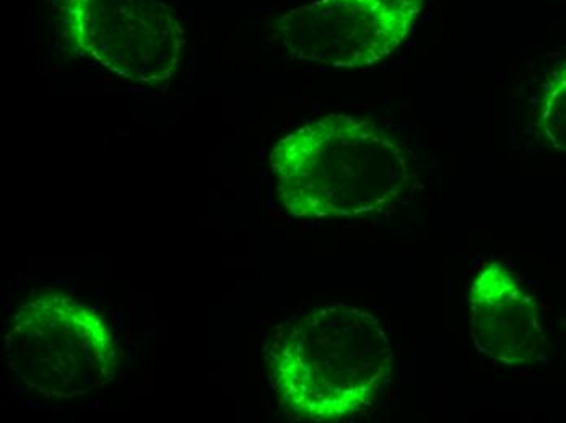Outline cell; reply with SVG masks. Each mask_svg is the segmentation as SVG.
Segmentation results:
<instances>
[{
    "instance_id": "cell-6",
    "label": "cell",
    "mask_w": 566,
    "mask_h": 423,
    "mask_svg": "<svg viewBox=\"0 0 566 423\" xmlns=\"http://www.w3.org/2000/svg\"><path fill=\"white\" fill-rule=\"evenodd\" d=\"M471 336L475 349L495 362H536L544 347V328L534 298L499 263L486 264L472 282Z\"/></svg>"
},
{
    "instance_id": "cell-1",
    "label": "cell",
    "mask_w": 566,
    "mask_h": 423,
    "mask_svg": "<svg viewBox=\"0 0 566 423\" xmlns=\"http://www.w3.org/2000/svg\"><path fill=\"white\" fill-rule=\"evenodd\" d=\"M269 378L286 414L344 422L375 405L391 381L395 352L381 322L336 303L293 319L272 340Z\"/></svg>"
},
{
    "instance_id": "cell-3",
    "label": "cell",
    "mask_w": 566,
    "mask_h": 423,
    "mask_svg": "<svg viewBox=\"0 0 566 423\" xmlns=\"http://www.w3.org/2000/svg\"><path fill=\"white\" fill-rule=\"evenodd\" d=\"M2 352L13 377L46 399L84 398L116 377L117 346L108 321L64 294L23 303Z\"/></svg>"
},
{
    "instance_id": "cell-5",
    "label": "cell",
    "mask_w": 566,
    "mask_h": 423,
    "mask_svg": "<svg viewBox=\"0 0 566 423\" xmlns=\"http://www.w3.org/2000/svg\"><path fill=\"white\" fill-rule=\"evenodd\" d=\"M424 0H313L279 20L283 50L337 68L386 60L407 40Z\"/></svg>"
},
{
    "instance_id": "cell-4",
    "label": "cell",
    "mask_w": 566,
    "mask_h": 423,
    "mask_svg": "<svg viewBox=\"0 0 566 423\" xmlns=\"http://www.w3.org/2000/svg\"><path fill=\"white\" fill-rule=\"evenodd\" d=\"M61 10L72 44L113 74L160 85L178 71L186 31L164 0H62Z\"/></svg>"
},
{
    "instance_id": "cell-7",
    "label": "cell",
    "mask_w": 566,
    "mask_h": 423,
    "mask_svg": "<svg viewBox=\"0 0 566 423\" xmlns=\"http://www.w3.org/2000/svg\"><path fill=\"white\" fill-rule=\"evenodd\" d=\"M537 126L552 149L566 154V62L545 88Z\"/></svg>"
},
{
    "instance_id": "cell-2",
    "label": "cell",
    "mask_w": 566,
    "mask_h": 423,
    "mask_svg": "<svg viewBox=\"0 0 566 423\" xmlns=\"http://www.w3.org/2000/svg\"><path fill=\"white\" fill-rule=\"evenodd\" d=\"M279 201L296 219L382 212L409 182L399 144L367 118L329 115L300 126L269 157Z\"/></svg>"
}]
</instances>
